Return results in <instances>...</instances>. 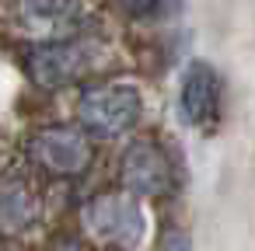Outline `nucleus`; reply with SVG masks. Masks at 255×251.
<instances>
[{
	"mask_svg": "<svg viewBox=\"0 0 255 251\" xmlns=\"http://www.w3.org/2000/svg\"><path fill=\"white\" fill-rule=\"evenodd\" d=\"M95 63H98V46L81 35L35 42L25 56V70H28L32 84H39L42 91H60V87L84 81L95 70Z\"/></svg>",
	"mask_w": 255,
	"mask_h": 251,
	"instance_id": "nucleus-3",
	"label": "nucleus"
},
{
	"mask_svg": "<svg viewBox=\"0 0 255 251\" xmlns=\"http://www.w3.org/2000/svg\"><path fill=\"white\" fill-rule=\"evenodd\" d=\"M143 115V98L133 84H88L77 98V129L95 140H119Z\"/></svg>",
	"mask_w": 255,
	"mask_h": 251,
	"instance_id": "nucleus-1",
	"label": "nucleus"
},
{
	"mask_svg": "<svg viewBox=\"0 0 255 251\" xmlns=\"http://www.w3.org/2000/svg\"><path fill=\"white\" fill-rule=\"evenodd\" d=\"M154 251H189V237H185V234H178V230H171V234H168Z\"/></svg>",
	"mask_w": 255,
	"mask_h": 251,
	"instance_id": "nucleus-10",
	"label": "nucleus"
},
{
	"mask_svg": "<svg viewBox=\"0 0 255 251\" xmlns=\"http://www.w3.org/2000/svg\"><path fill=\"white\" fill-rule=\"evenodd\" d=\"M119 181L129 195H168L175 188V171L168 154L154 140H133L119 157Z\"/></svg>",
	"mask_w": 255,
	"mask_h": 251,
	"instance_id": "nucleus-5",
	"label": "nucleus"
},
{
	"mask_svg": "<svg viewBox=\"0 0 255 251\" xmlns=\"http://www.w3.org/2000/svg\"><path fill=\"white\" fill-rule=\"evenodd\" d=\"M217 105H220V81H217L213 67L192 63L182 77V94H178L182 119L196 129H206L210 119L217 115Z\"/></svg>",
	"mask_w": 255,
	"mask_h": 251,
	"instance_id": "nucleus-8",
	"label": "nucleus"
},
{
	"mask_svg": "<svg viewBox=\"0 0 255 251\" xmlns=\"http://www.w3.org/2000/svg\"><path fill=\"white\" fill-rule=\"evenodd\" d=\"M81 223H84L91 244H102L109 251H133L147 237V213H143L140 199L129 192L91 195L81 209Z\"/></svg>",
	"mask_w": 255,
	"mask_h": 251,
	"instance_id": "nucleus-2",
	"label": "nucleus"
},
{
	"mask_svg": "<svg viewBox=\"0 0 255 251\" xmlns=\"http://www.w3.org/2000/svg\"><path fill=\"white\" fill-rule=\"evenodd\" d=\"M11 11L21 32L39 42L67 39L84 18V0H11Z\"/></svg>",
	"mask_w": 255,
	"mask_h": 251,
	"instance_id": "nucleus-6",
	"label": "nucleus"
},
{
	"mask_svg": "<svg viewBox=\"0 0 255 251\" xmlns=\"http://www.w3.org/2000/svg\"><path fill=\"white\" fill-rule=\"evenodd\" d=\"M25 154H28V164L46 174V178H81L91 161H95V147H91V136H84L77 126H67V122H53V126H42L28 136L25 143Z\"/></svg>",
	"mask_w": 255,
	"mask_h": 251,
	"instance_id": "nucleus-4",
	"label": "nucleus"
},
{
	"mask_svg": "<svg viewBox=\"0 0 255 251\" xmlns=\"http://www.w3.org/2000/svg\"><path fill=\"white\" fill-rule=\"evenodd\" d=\"M42 220V192L21 171L0 174V234L21 237Z\"/></svg>",
	"mask_w": 255,
	"mask_h": 251,
	"instance_id": "nucleus-7",
	"label": "nucleus"
},
{
	"mask_svg": "<svg viewBox=\"0 0 255 251\" xmlns=\"http://www.w3.org/2000/svg\"><path fill=\"white\" fill-rule=\"evenodd\" d=\"M116 4L133 21H164L182 7V0H116Z\"/></svg>",
	"mask_w": 255,
	"mask_h": 251,
	"instance_id": "nucleus-9",
	"label": "nucleus"
},
{
	"mask_svg": "<svg viewBox=\"0 0 255 251\" xmlns=\"http://www.w3.org/2000/svg\"><path fill=\"white\" fill-rule=\"evenodd\" d=\"M0 251H28V248H21V244H0Z\"/></svg>",
	"mask_w": 255,
	"mask_h": 251,
	"instance_id": "nucleus-11",
	"label": "nucleus"
}]
</instances>
